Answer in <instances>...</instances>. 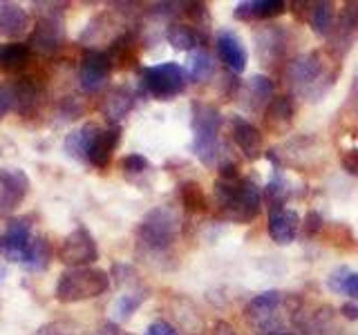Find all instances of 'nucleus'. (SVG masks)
Wrapping results in <instances>:
<instances>
[{
	"mask_svg": "<svg viewBox=\"0 0 358 335\" xmlns=\"http://www.w3.org/2000/svg\"><path fill=\"white\" fill-rule=\"evenodd\" d=\"M215 197L220 201V208L224 217L231 221L246 223L251 221L257 210H260L262 190L253 179H217L215 181Z\"/></svg>",
	"mask_w": 358,
	"mask_h": 335,
	"instance_id": "nucleus-1",
	"label": "nucleus"
},
{
	"mask_svg": "<svg viewBox=\"0 0 358 335\" xmlns=\"http://www.w3.org/2000/svg\"><path fill=\"white\" fill-rule=\"evenodd\" d=\"M110 288V275L101 268H70L56 284V299L63 304H74L90 297L103 295Z\"/></svg>",
	"mask_w": 358,
	"mask_h": 335,
	"instance_id": "nucleus-2",
	"label": "nucleus"
},
{
	"mask_svg": "<svg viewBox=\"0 0 358 335\" xmlns=\"http://www.w3.org/2000/svg\"><path fill=\"white\" fill-rule=\"evenodd\" d=\"M220 110L208 103H193V152L206 165H213L217 156L220 137Z\"/></svg>",
	"mask_w": 358,
	"mask_h": 335,
	"instance_id": "nucleus-3",
	"label": "nucleus"
},
{
	"mask_svg": "<svg viewBox=\"0 0 358 335\" xmlns=\"http://www.w3.org/2000/svg\"><path fill=\"white\" fill-rule=\"evenodd\" d=\"M179 219L171 208H155L139 223V241L150 251H166L177 239Z\"/></svg>",
	"mask_w": 358,
	"mask_h": 335,
	"instance_id": "nucleus-4",
	"label": "nucleus"
},
{
	"mask_svg": "<svg viewBox=\"0 0 358 335\" xmlns=\"http://www.w3.org/2000/svg\"><path fill=\"white\" fill-rule=\"evenodd\" d=\"M141 85L150 96L168 100L184 92L186 70L179 63H159L141 72Z\"/></svg>",
	"mask_w": 358,
	"mask_h": 335,
	"instance_id": "nucleus-5",
	"label": "nucleus"
},
{
	"mask_svg": "<svg viewBox=\"0 0 358 335\" xmlns=\"http://www.w3.org/2000/svg\"><path fill=\"white\" fill-rule=\"evenodd\" d=\"M59 260L72 268H85L99 260V248L87 228L78 226L63 239L59 248Z\"/></svg>",
	"mask_w": 358,
	"mask_h": 335,
	"instance_id": "nucleus-6",
	"label": "nucleus"
},
{
	"mask_svg": "<svg viewBox=\"0 0 358 335\" xmlns=\"http://www.w3.org/2000/svg\"><path fill=\"white\" fill-rule=\"evenodd\" d=\"M31 239V217H14L7 221V230L0 237V253L9 262L25 264Z\"/></svg>",
	"mask_w": 358,
	"mask_h": 335,
	"instance_id": "nucleus-7",
	"label": "nucleus"
},
{
	"mask_svg": "<svg viewBox=\"0 0 358 335\" xmlns=\"http://www.w3.org/2000/svg\"><path fill=\"white\" fill-rule=\"evenodd\" d=\"M59 5H54L52 11L48 14H41V18L36 20V27L31 31V47L38 50L43 54H52L63 45L65 38V29H63V16L61 9H56Z\"/></svg>",
	"mask_w": 358,
	"mask_h": 335,
	"instance_id": "nucleus-8",
	"label": "nucleus"
},
{
	"mask_svg": "<svg viewBox=\"0 0 358 335\" xmlns=\"http://www.w3.org/2000/svg\"><path fill=\"white\" fill-rule=\"evenodd\" d=\"M112 70V61L106 52L90 50L83 54L81 65H78V85L83 87V92H96L106 85L108 76Z\"/></svg>",
	"mask_w": 358,
	"mask_h": 335,
	"instance_id": "nucleus-9",
	"label": "nucleus"
},
{
	"mask_svg": "<svg viewBox=\"0 0 358 335\" xmlns=\"http://www.w3.org/2000/svg\"><path fill=\"white\" fill-rule=\"evenodd\" d=\"M29 193V177L20 168L0 170V210L11 212Z\"/></svg>",
	"mask_w": 358,
	"mask_h": 335,
	"instance_id": "nucleus-10",
	"label": "nucleus"
},
{
	"mask_svg": "<svg viewBox=\"0 0 358 335\" xmlns=\"http://www.w3.org/2000/svg\"><path fill=\"white\" fill-rule=\"evenodd\" d=\"M217 56L222 63H227L233 74H242L246 70L249 54H246V47L238 38V34H233L231 29H222L217 34Z\"/></svg>",
	"mask_w": 358,
	"mask_h": 335,
	"instance_id": "nucleus-11",
	"label": "nucleus"
},
{
	"mask_svg": "<svg viewBox=\"0 0 358 335\" xmlns=\"http://www.w3.org/2000/svg\"><path fill=\"white\" fill-rule=\"evenodd\" d=\"M280 299H282V297H280L278 290H266V293L255 295L249 302L246 311H244V315H246V320H249V324H253V327L262 329V331L271 329L275 308L280 306Z\"/></svg>",
	"mask_w": 358,
	"mask_h": 335,
	"instance_id": "nucleus-12",
	"label": "nucleus"
},
{
	"mask_svg": "<svg viewBox=\"0 0 358 335\" xmlns=\"http://www.w3.org/2000/svg\"><path fill=\"white\" fill-rule=\"evenodd\" d=\"M322 72V59L318 52H309V54H300L298 59L289 63V83L302 89L316 83V78Z\"/></svg>",
	"mask_w": 358,
	"mask_h": 335,
	"instance_id": "nucleus-13",
	"label": "nucleus"
},
{
	"mask_svg": "<svg viewBox=\"0 0 358 335\" xmlns=\"http://www.w3.org/2000/svg\"><path fill=\"white\" fill-rule=\"evenodd\" d=\"M298 228H300V217L296 210L278 208V210H271V215H268V223H266L268 237L280 246L294 241Z\"/></svg>",
	"mask_w": 358,
	"mask_h": 335,
	"instance_id": "nucleus-14",
	"label": "nucleus"
},
{
	"mask_svg": "<svg viewBox=\"0 0 358 335\" xmlns=\"http://www.w3.org/2000/svg\"><path fill=\"white\" fill-rule=\"evenodd\" d=\"M233 139L238 148L244 152L246 159H255L262 152V134L253 123L242 117H233Z\"/></svg>",
	"mask_w": 358,
	"mask_h": 335,
	"instance_id": "nucleus-15",
	"label": "nucleus"
},
{
	"mask_svg": "<svg viewBox=\"0 0 358 335\" xmlns=\"http://www.w3.org/2000/svg\"><path fill=\"white\" fill-rule=\"evenodd\" d=\"M121 139V128L119 126H112L108 130H101L96 134V139L92 143V148L87 152V161L96 165V168H106L112 159V152L117 150Z\"/></svg>",
	"mask_w": 358,
	"mask_h": 335,
	"instance_id": "nucleus-16",
	"label": "nucleus"
},
{
	"mask_svg": "<svg viewBox=\"0 0 358 335\" xmlns=\"http://www.w3.org/2000/svg\"><path fill=\"white\" fill-rule=\"evenodd\" d=\"M29 27L27 11L16 3H0V36L16 38Z\"/></svg>",
	"mask_w": 358,
	"mask_h": 335,
	"instance_id": "nucleus-17",
	"label": "nucleus"
},
{
	"mask_svg": "<svg viewBox=\"0 0 358 335\" xmlns=\"http://www.w3.org/2000/svg\"><path fill=\"white\" fill-rule=\"evenodd\" d=\"M132 103H134V98L126 87H115L106 94L103 100H101V114L110 123H119L132 110Z\"/></svg>",
	"mask_w": 358,
	"mask_h": 335,
	"instance_id": "nucleus-18",
	"label": "nucleus"
},
{
	"mask_svg": "<svg viewBox=\"0 0 358 335\" xmlns=\"http://www.w3.org/2000/svg\"><path fill=\"white\" fill-rule=\"evenodd\" d=\"M99 126L94 123H85L78 130H72L65 137V152L72 156V159H87V152L92 148V143L99 134Z\"/></svg>",
	"mask_w": 358,
	"mask_h": 335,
	"instance_id": "nucleus-19",
	"label": "nucleus"
},
{
	"mask_svg": "<svg viewBox=\"0 0 358 335\" xmlns=\"http://www.w3.org/2000/svg\"><path fill=\"white\" fill-rule=\"evenodd\" d=\"M285 11L282 0H251V3H240L235 7L233 16L240 20H253V18H271Z\"/></svg>",
	"mask_w": 358,
	"mask_h": 335,
	"instance_id": "nucleus-20",
	"label": "nucleus"
},
{
	"mask_svg": "<svg viewBox=\"0 0 358 335\" xmlns=\"http://www.w3.org/2000/svg\"><path fill=\"white\" fill-rule=\"evenodd\" d=\"M31 50L25 43H7L0 47V67L7 72H18L29 63Z\"/></svg>",
	"mask_w": 358,
	"mask_h": 335,
	"instance_id": "nucleus-21",
	"label": "nucleus"
},
{
	"mask_svg": "<svg viewBox=\"0 0 358 335\" xmlns=\"http://www.w3.org/2000/svg\"><path fill=\"white\" fill-rule=\"evenodd\" d=\"M166 38H168V43H171L173 47L179 50V52H195V50L199 47V43H201L199 34H197L193 27L179 25V22H177V25H171V27H168Z\"/></svg>",
	"mask_w": 358,
	"mask_h": 335,
	"instance_id": "nucleus-22",
	"label": "nucleus"
},
{
	"mask_svg": "<svg viewBox=\"0 0 358 335\" xmlns=\"http://www.w3.org/2000/svg\"><path fill=\"white\" fill-rule=\"evenodd\" d=\"M215 72V59L210 56L206 47H197L195 52H190L188 59V74L193 81H206Z\"/></svg>",
	"mask_w": 358,
	"mask_h": 335,
	"instance_id": "nucleus-23",
	"label": "nucleus"
},
{
	"mask_svg": "<svg viewBox=\"0 0 358 335\" xmlns=\"http://www.w3.org/2000/svg\"><path fill=\"white\" fill-rule=\"evenodd\" d=\"M291 119H294V105H291V100L287 96H275L271 103H268L266 121L271 123V128L282 130L289 126Z\"/></svg>",
	"mask_w": 358,
	"mask_h": 335,
	"instance_id": "nucleus-24",
	"label": "nucleus"
},
{
	"mask_svg": "<svg viewBox=\"0 0 358 335\" xmlns=\"http://www.w3.org/2000/svg\"><path fill=\"white\" fill-rule=\"evenodd\" d=\"M38 103V92L27 78L14 85V110L20 114H31Z\"/></svg>",
	"mask_w": 358,
	"mask_h": 335,
	"instance_id": "nucleus-25",
	"label": "nucleus"
},
{
	"mask_svg": "<svg viewBox=\"0 0 358 335\" xmlns=\"http://www.w3.org/2000/svg\"><path fill=\"white\" fill-rule=\"evenodd\" d=\"M311 27L318 36H331V31L336 27L334 18V5L331 3H318L311 9Z\"/></svg>",
	"mask_w": 358,
	"mask_h": 335,
	"instance_id": "nucleus-26",
	"label": "nucleus"
},
{
	"mask_svg": "<svg viewBox=\"0 0 358 335\" xmlns=\"http://www.w3.org/2000/svg\"><path fill=\"white\" fill-rule=\"evenodd\" d=\"M179 197H182V204L190 212H201L206 210V197L201 193V186L197 181H186L179 186Z\"/></svg>",
	"mask_w": 358,
	"mask_h": 335,
	"instance_id": "nucleus-27",
	"label": "nucleus"
},
{
	"mask_svg": "<svg viewBox=\"0 0 358 335\" xmlns=\"http://www.w3.org/2000/svg\"><path fill=\"white\" fill-rule=\"evenodd\" d=\"M50 257H52L50 244L45 241L43 237H36V239H31L25 266L31 268V271H45V268H48V264H50Z\"/></svg>",
	"mask_w": 358,
	"mask_h": 335,
	"instance_id": "nucleus-28",
	"label": "nucleus"
},
{
	"mask_svg": "<svg viewBox=\"0 0 358 335\" xmlns=\"http://www.w3.org/2000/svg\"><path fill=\"white\" fill-rule=\"evenodd\" d=\"M143 299H145V293H141V290H139V293H126V295H121L115 302V306H112V318H115L117 322L130 320L132 313L143 304Z\"/></svg>",
	"mask_w": 358,
	"mask_h": 335,
	"instance_id": "nucleus-29",
	"label": "nucleus"
},
{
	"mask_svg": "<svg viewBox=\"0 0 358 335\" xmlns=\"http://www.w3.org/2000/svg\"><path fill=\"white\" fill-rule=\"evenodd\" d=\"M31 335H78L76 331V324L74 322H67V320H54L38 327Z\"/></svg>",
	"mask_w": 358,
	"mask_h": 335,
	"instance_id": "nucleus-30",
	"label": "nucleus"
},
{
	"mask_svg": "<svg viewBox=\"0 0 358 335\" xmlns=\"http://www.w3.org/2000/svg\"><path fill=\"white\" fill-rule=\"evenodd\" d=\"M249 87H251V92L257 96V100H266V98L273 96V81L266 76H253L249 81Z\"/></svg>",
	"mask_w": 358,
	"mask_h": 335,
	"instance_id": "nucleus-31",
	"label": "nucleus"
},
{
	"mask_svg": "<svg viewBox=\"0 0 358 335\" xmlns=\"http://www.w3.org/2000/svg\"><path fill=\"white\" fill-rule=\"evenodd\" d=\"M123 170L126 172H130V174H139V172H143V170H148V159H145L143 154H128L126 159H123Z\"/></svg>",
	"mask_w": 358,
	"mask_h": 335,
	"instance_id": "nucleus-32",
	"label": "nucleus"
},
{
	"mask_svg": "<svg viewBox=\"0 0 358 335\" xmlns=\"http://www.w3.org/2000/svg\"><path fill=\"white\" fill-rule=\"evenodd\" d=\"M341 165L347 174L352 177H358V148H352V150H345L343 156H341Z\"/></svg>",
	"mask_w": 358,
	"mask_h": 335,
	"instance_id": "nucleus-33",
	"label": "nucleus"
},
{
	"mask_svg": "<svg viewBox=\"0 0 358 335\" xmlns=\"http://www.w3.org/2000/svg\"><path fill=\"white\" fill-rule=\"evenodd\" d=\"M14 107V85H0V119Z\"/></svg>",
	"mask_w": 358,
	"mask_h": 335,
	"instance_id": "nucleus-34",
	"label": "nucleus"
},
{
	"mask_svg": "<svg viewBox=\"0 0 358 335\" xmlns=\"http://www.w3.org/2000/svg\"><path fill=\"white\" fill-rule=\"evenodd\" d=\"M81 112H83V105L76 103V98H72V96L63 98V103H61V114H63V119H76L78 114H81Z\"/></svg>",
	"mask_w": 358,
	"mask_h": 335,
	"instance_id": "nucleus-35",
	"label": "nucleus"
},
{
	"mask_svg": "<svg viewBox=\"0 0 358 335\" xmlns=\"http://www.w3.org/2000/svg\"><path fill=\"white\" fill-rule=\"evenodd\" d=\"M145 335H179V331L173 327V324L159 320V322H152L150 324L148 331H145Z\"/></svg>",
	"mask_w": 358,
	"mask_h": 335,
	"instance_id": "nucleus-36",
	"label": "nucleus"
},
{
	"mask_svg": "<svg viewBox=\"0 0 358 335\" xmlns=\"http://www.w3.org/2000/svg\"><path fill=\"white\" fill-rule=\"evenodd\" d=\"M350 273H352V271H350V268H345V266L336 268V271L331 273V277H329V288H331V290H338V293H341V290H343V284H345V277L350 275Z\"/></svg>",
	"mask_w": 358,
	"mask_h": 335,
	"instance_id": "nucleus-37",
	"label": "nucleus"
},
{
	"mask_svg": "<svg viewBox=\"0 0 358 335\" xmlns=\"http://www.w3.org/2000/svg\"><path fill=\"white\" fill-rule=\"evenodd\" d=\"M341 293L350 295L352 299H358V273H350L345 277V284H343Z\"/></svg>",
	"mask_w": 358,
	"mask_h": 335,
	"instance_id": "nucleus-38",
	"label": "nucleus"
},
{
	"mask_svg": "<svg viewBox=\"0 0 358 335\" xmlns=\"http://www.w3.org/2000/svg\"><path fill=\"white\" fill-rule=\"evenodd\" d=\"M320 228H322V217L318 215V212H309L307 219H305V230H307V234H316Z\"/></svg>",
	"mask_w": 358,
	"mask_h": 335,
	"instance_id": "nucleus-39",
	"label": "nucleus"
},
{
	"mask_svg": "<svg viewBox=\"0 0 358 335\" xmlns=\"http://www.w3.org/2000/svg\"><path fill=\"white\" fill-rule=\"evenodd\" d=\"M347 110H352L354 114L358 117V72L354 76V83H352V89H350V100H347Z\"/></svg>",
	"mask_w": 358,
	"mask_h": 335,
	"instance_id": "nucleus-40",
	"label": "nucleus"
},
{
	"mask_svg": "<svg viewBox=\"0 0 358 335\" xmlns=\"http://www.w3.org/2000/svg\"><path fill=\"white\" fill-rule=\"evenodd\" d=\"M341 313H343V318L345 320H358V304H352V302H347V304H343V308H341Z\"/></svg>",
	"mask_w": 358,
	"mask_h": 335,
	"instance_id": "nucleus-41",
	"label": "nucleus"
},
{
	"mask_svg": "<svg viewBox=\"0 0 358 335\" xmlns=\"http://www.w3.org/2000/svg\"><path fill=\"white\" fill-rule=\"evenodd\" d=\"M217 335H235V333H233V329L229 327V324L220 322V324H217Z\"/></svg>",
	"mask_w": 358,
	"mask_h": 335,
	"instance_id": "nucleus-42",
	"label": "nucleus"
},
{
	"mask_svg": "<svg viewBox=\"0 0 358 335\" xmlns=\"http://www.w3.org/2000/svg\"><path fill=\"white\" fill-rule=\"evenodd\" d=\"M273 335H291V333H273Z\"/></svg>",
	"mask_w": 358,
	"mask_h": 335,
	"instance_id": "nucleus-43",
	"label": "nucleus"
}]
</instances>
